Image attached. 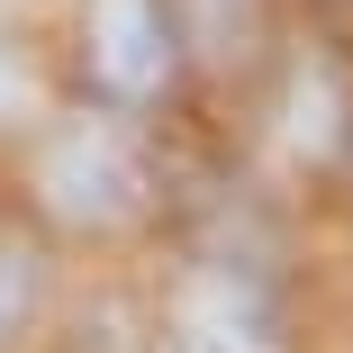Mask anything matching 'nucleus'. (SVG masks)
Returning <instances> with one entry per match:
<instances>
[{"instance_id":"f257e3e1","label":"nucleus","mask_w":353,"mask_h":353,"mask_svg":"<svg viewBox=\"0 0 353 353\" xmlns=\"http://www.w3.org/2000/svg\"><path fill=\"white\" fill-rule=\"evenodd\" d=\"M37 199L54 208L63 227L82 236H109L145 208V154L127 145L118 118H73L37 145Z\"/></svg>"},{"instance_id":"f03ea898","label":"nucleus","mask_w":353,"mask_h":353,"mask_svg":"<svg viewBox=\"0 0 353 353\" xmlns=\"http://www.w3.org/2000/svg\"><path fill=\"white\" fill-rule=\"evenodd\" d=\"M181 19H172V0H91L82 10V73L100 100L118 109H145L172 91L181 73Z\"/></svg>"},{"instance_id":"7ed1b4c3","label":"nucleus","mask_w":353,"mask_h":353,"mask_svg":"<svg viewBox=\"0 0 353 353\" xmlns=\"http://www.w3.org/2000/svg\"><path fill=\"white\" fill-rule=\"evenodd\" d=\"M172 19H181V37H190L199 54L236 63V54L263 37V0H172Z\"/></svg>"},{"instance_id":"20e7f679","label":"nucleus","mask_w":353,"mask_h":353,"mask_svg":"<svg viewBox=\"0 0 353 353\" xmlns=\"http://www.w3.org/2000/svg\"><path fill=\"white\" fill-rule=\"evenodd\" d=\"M172 353H272V335H263L254 317H236V308H218V317H190Z\"/></svg>"},{"instance_id":"39448f33","label":"nucleus","mask_w":353,"mask_h":353,"mask_svg":"<svg viewBox=\"0 0 353 353\" xmlns=\"http://www.w3.org/2000/svg\"><path fill=\"white\" fill-rule=\"evenodd\" d=\"M28 317H37V263L0 245V353L28 335Z\"/></svg>"},{"instance_id":"423d86ee","label":"nucleus","mask_w":353,"mask_h":353,"mask_svg":"<svg viewBox=\"0 0 353 353\" xmlns=\"http://www.w3.org/2000/svg\"><path fill=\"white\" fill-rule=\"evenodd\" d=\"M19 91H28V82H19V63H10V46H0V118L19 109Z\"/></svg>"}]
</instances>
